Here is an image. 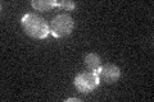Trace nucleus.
Here are the masks:
<instances>
[{
	"label": "nucleus",
	"instance_id": "f257e3e1",
	"mask_svg": "<svg viewBox=\"0 0 154 102\" xmlns=\"http://www.w3.org/2000/svg\"><path fill=\"white\" fill-rule=\"evenodd\" d=\"M22 27L25 32L30 37L36 38V40H44L50 33L49 24L42 17L33 13H28L22 17Z\"/></svg>",
	"mask_w": 154,
	"mask_h": 102
},
{
	"label": "nucleus",
	"instance_id": "f03ea898",
	"mask_svg": "<svg viewBox=\"0 0 154 102\" xmlns=\"http://www.w3.org/2000/svg\"><path fill=\"white\" fill-rule=\"evenodd\" d=\"M75 22L67 14H58L57 17H54L50 22V33L55 38L66 37L71 35V32L73 31Z\"/></svg>",
	"mask_w": 154,
	"mask_h": 102
},
{
	"label": "nucleus",
	"instance_id": "7ed1b4c3",
	"mask_svg": "<svg viewBox=\"0 0 154 102\" xmlns=\"http://www.w3.org/2000/svg\"><path fill=\"white\" fill-rule=\"evenodd\" d=\"M100 84L98 71H85L75 78V87L81 93H90Z\"/></svg>",
	"mask_w": 154,
	"mask_h": 102
},
{
	"label": "nucleus",
	"instance_id": "20e7f679",
	"mask_svg": "<svg viewBox=\"0 0 154 102\" xmlns=\"http://www.w3.org/2000/svg\"><path fill=\"white\" fill-rule=\"evenodd\" d=\"M99 77H100V82H104L107 84H112L119 79L121 70H119V68L117 65H113V64L102 65L99 70Z\"/></svg>",
	"mask_w": 154,
	"mask_h": 102
},
{
	"label": "nucleus",
	"instance_id": "39448f33",
	"mask_svg": "<svg viewBox=\"0 0 154 102\" xmlns=\"http://www.w3.org/2000/svg\"><path fill=\"white\" fill-rule=\"evenodd\" d=\"M85 66L89 69V71H98L102 68V60L100 56L96 54H88L85 56Z\"/></svg>",
	"mask_w": 154,
	"mask_h": 102
},
{
	"label": "nucleus",
	"instance_id": "423d86ee",
	"mask_svg": "<svg viewBox=\"0 0 154 102\" xmlns=\"http://www.w3.org/2000/svg\"><path fill=\"white\" fill-rule=\"evenodd\" d=\"M31 5L35 8L36 10L48 12V10H51L54 7H57L58 1H54V0H32Z\"/></svg>",
	"mask_w": 154,
	"mask_h": 102
},
{
	"label": "nucleus",
	"instance_id": "0eeeda50",
	"mask_svg": "<svg viewBox=\"0 0 154 102\" xmlns=\"http://www.w3.org/2000/svg\"><path fill=\"white\" fill-rule=\"evenodd\" d=\"M58 8H62V9H66V10H73L76 4L71 0H63V1H58Z\"/></svg>",
	"mask_w": 154,
	"mask_h": 102
},
{
	"label": "nucleus",
	"instance_id": "6e6552de",
	"mask_svg": "<svg viewBox=\"0 0 154 102\" xmlns=\"http://www.w3.org/2000/svg\"><path fill=\"white\" fill-rule=\"evenodd\" d=\"M81 100L80 98H75V97H72V98H67L66 102H80Z\"/></svg>",
	"mask_w": 154,
	"mask_h": 102
}]
</instances>
